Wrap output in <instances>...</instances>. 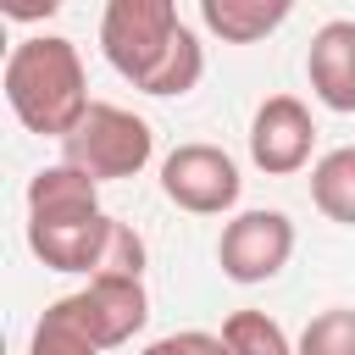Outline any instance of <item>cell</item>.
Listing matches in <instances>:
<instances>
[{
	"instance_id": "obj_1",
	"label": "cell",
	"mask_w": 355,
	"mask_h": 355,
	"mask_svg": "<svg viewBox=\"0 0 355 355\" xmlns=\"http://www.w3.org/2000/svg\"><path fill=\"white\" fill-rule=\"evenodd\" d=\"M0 83H6V100H11L17 122L39 139H67L83 122V111L94 105L89 78H83V55L61 33H33V39L11 44Z\"/></svg>"
},
{
	"instance_id": "obj_7",
	"label": "cell",
	"mask_w": 355,
	"mask_h": 355,
	"mask_svg": "<svg viewBox=\"0 0 355 355\" xmlns=\"http://www.w3.org/2000/svg\"><path fill=\"white\" fill-rule=\"evenodd\" d=\"M67 311L78 316V327L100 344V349H116L128 344L144 322H150V294L139 277H89L78 294H61Z\"/></svg>"
},
{
	"instance_id": "obj_4",
	"label": "cell",
	"mask_w": 355,
	"mask_h": 355,
	"mask_svg": "<svg viewBox=\"0 0 355 355\" xmlns=\"http://www.w3.org/2000/svg\"><path fill=\"white\" fill-rule=\"evenodd\" d=\"M239 161L222 144H178L161 161V194L189 216H222L239 205Z\"/></svg>"
},
{
	"instance_id": "obj_8",
	"label": "cell",
	"mask_w": 355,
	"mask_h": 355,
	"mask_svg": "<svg viewBox=\"0 0 355 355\" xmlns=\"http://www.w3.org/2000/svg\"><path fill=\"white\" fill-rule=\"evenodd\" d=\"M116 233V216H78V222H28V250L50 266V272H83L100 277L105 244Z\"/></svg>"
},
{
	"instance_id": "obj_11",
	"label": "cell",
	"mask_w": 355,
	"mask_h": 355,
	"mask_svg": "<svg viewBox=\"0 0 355 355\" xmlns=\"http://www.w3.org/2000/svg\"><path fill=\"white\" fill-rule=\"evenodd\" d=\"M288 0H200V22L222 39V44H255L272 28L288 22Z\"/></svg>"
},
{
	"instance_id": "obj_10",
	"label": "cell",
	"mask_w": 355,
	"mask_h": 355,
	"mask_svg": "<svg viewBox=\"0 0 355 355\" xmlns=\"http://www.w3.org/2000/svg\"><path fill=\"white\" fill-rule=\"evenodd\" d=\"M78 216H100V183L67 161L39 166L28 178V222H78Z\"/></svg>"
},
{
	"instance_id": "obj_3",
	"label": "cell",
	"mask_w": 355,
	"mask_h": 355,
	"mask_svg": "<svg viewBox=\"0 0 355 355\" xmlns=\"http://www.w3.org/2000/svg\"><path fill=\"white\" fill-rule=\"evenodd\" d=\"M178 33H183V17L172 0H111L100 17V50L133 89H150Z\"/></svg>"
},
{
	"instance_id": "obj_18",
	"label": "cell",
	"mask_w": 355,
	"mask_h": 355,
	"mask_svg": "<svg viewBox=\"0 0 355 355\" xmlns=\"http://www.w3.org/2000/svg\"><path fill=\"white\" fill-rule=\"evenodd\" d=\"M0 11H6V17H17V22H28V17H55V0H50V6H33V0H6Z\"/></svg>"
},
{
	"instance_id": "obj_16",
	"label": "cell",
	"mask_w": 355,
	"mask_h": 355,
	"mask_svg": "<svg viewBox=\"0 0 355 355\" xmlns=\"http://www.w3.org/2000/svg\"><path fill=\"white\" fill-rule=\"evenodd\" d=\"M100 277H139L144 283V239L128 222H116V233L105 244V261H100Z\"/></svg>"
},
{
	"instance_id": "obj_5",
	"label": "cell",
	"mask_w": 355,
	"mask_h": 355,
	"mask_svg": "<svg viewBox=\"0 0 355 355\" xmlns=\"http://www.w3.org/2000/svg\"><path fill=\"white\" fill-rule=\"evenodd\" d=\"M294 255V222L283 211H239L222 239H216V261L222 277L233 283H272Z\"/></svg>"
},
{
	"instance_id": "obj_6",
	"label": "cell",
	"mask_w": 355,
	"mask_h": 355,
	"mask_svg": "<svg viewBox=\"0 0 355 355\" xmlns=\"http://www.w3.org/2000/svg\"><path fill=\"white\" fill-rule=\"evenodd\" d=\"M311 150H316V122H311L305 100L272 94V100L255 105V116H250V161L266 178H294L300 166H311Z\"/></svg>"
},
{
	"instance_id": "obj_12",
	"label": "cell",
	"mask_w": 355,
	"mask_h": 355,
	"mask_svg": "<svg viewBox=\"0 0 355 355\" xmlns=\"http://www.w3.org/2000/svg\"><path fill=\"white\" fill-rule=\"evenodd\" d=\"M311 200L327 222L355 227V144H338L311 166Z\"/></svg>"
},
{
	"instance_id": "obj_15",
	"label": "cell",
	"mask_w": 355,
	"mask_h": 355,
	"mask_svg": "<svg viewBox=\"0 0 355 355\" xmlns=\"http://www.w3.org/2000/svg\"><path fill=\"white\" fill-rule=\"evenodd\" d=\"M294 355H355V311H349V305L316 311V316L305 322Z\"/></svg>"
},
{
	"instance_id": "obj_2",
	"label": "cell",
	"mask_w": 355,
	"mask_h": 355,
	"mask_svg": "<svg viewBox=\"0 0 355 355\" xmlns=\"http://www.w3.org/2000/svg\"><path fill=\"white\" fill-rule=\"evenodd\" d=\"M155 155V133L144 116H133L128 105H111V100H94L83 111V122L61 139V161L78 166L83 178L94 183H111V178H133L144 172Z\"/></svg>"
},
{
	"instance_id": "obj_14",
	"label": "cell",
	"mask_w": 355,
	"mask_h": 355,
	"mask_svg": "<svg viewBox=\"0 0 355 355\" xmlns=\"http://www.w3.org/2000/svg\"><path fill=\"white\" fill-rule=\"evenodd\" d=\"M222 344H227L233 355H294L288 333H283L266 311H233V316L222 322Z\"/></svg>"
},
{
	"instance_id": "obj_17",
	"label": "cell",
	"mask_w": 355,
	"mask_h": 355,
	"mask_svg": "<svg viewBox=\"0 0 355 355\" xmlns=\"http://www.w3.org/2000/svg\"><path fill=\"white\" fill-rule=\"evenodd\" d=\"M139 355H233V349L222 344V333H200V327H189V333H166V338L144 344Z\"/></svg>"
},
{
	"instance_id": "obj_13",
	"label": "cell",
	"mask_w": 355,
	"mask_h": 355,
	"mask_svg": "<svg viewBox=\"0 0 355 355\" xmlns=\"http://www.w3.org/2000/svg\"><path fill=\"white\" fill-rule=\"evenodd\" d=\"M28 355H100V344L78 327V316L67 311V300H50V305H44V316L33 322Z\"/></svg>"
},
{
	"instance_id": "obj_9",
	"label": "cell",
	"mask_w": 355,
	"mask_h": 355,
	"mask_svg": "<svg viewBox=\"0 0 355 355\" xmlns=\"http://www.w3.org/2000/svg\"><path fill=\"white\" fill-rule=\"evenodd\" d=\"M305 78L327 111H355V22L349 17H333L311 33Z\"/></svg>"
}]
</instances>
